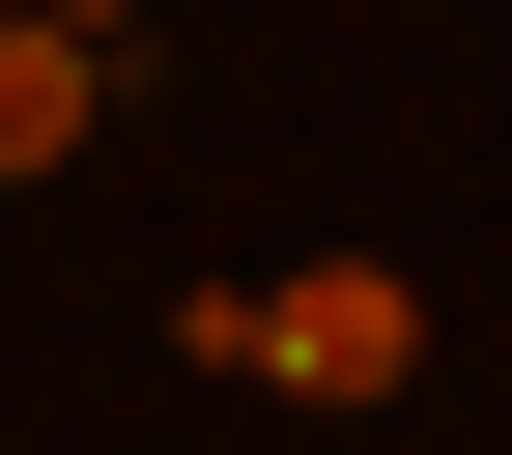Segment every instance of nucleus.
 Segmentation results:
<instances>
[{"mask_svg":"<svg viewBox=\"0 0 512 455\" xmlns=\"http://www.w3.org/2000/svg\"><path fill=\"white\" fill-rule=\"evenodd\" d=\"M200 370H285V399H399V370H427V285H399V256H285V285H200Z\"/></svg>","mask_w":512,"mask_h":455,"instance_id":"obj_1","label":"nucleus"},{"mask_svg":"<svg viewBox=\"0 0 512 455\" xmlns=\"http://www.w3.org/2000/svg\"><path fill=\"white\" fill-rule=\"evenodd\" d=\"M86 114H114V57H86V29H29V0H0V171H57V143H86Z\"/></svg>","mask_w":512,"mask_h":455,"instance_id":"obj_2","label":"nucleus"},{"mask_svg":"<svg viewBox=\"0 0 512 455\" xmlns=\"http://www.w3.org/2000/svg\"><path fill=\"white\" fill-rule=\"evenodd\" d=\"M29 29H86V57H143V0H29Z\"/></svg>","mask_w":512,"mask_h":455,"instance_id":"obj_3","label":"nucleus"}]
</instances>
